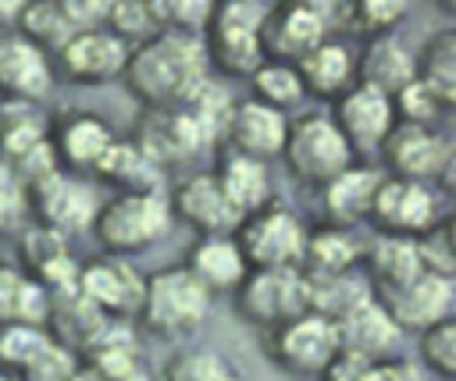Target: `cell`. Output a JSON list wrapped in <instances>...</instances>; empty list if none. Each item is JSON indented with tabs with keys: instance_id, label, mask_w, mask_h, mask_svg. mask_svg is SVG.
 <instances>
[{
	"instance_id": "cell-1",
	"label": "cell",
	"mask_w": 456,
	"mask_h": 381,
	"mask_svg": "<svg viewBox=\"0 0 456 381\" xmlns=\"http://www.w3.org/2000/svg\"><path fill=\"white\" fill-rule=\"evenodd\" d=\"M210 82V64L200 36L157 32L153 39L128 50L121 85L142 110L185 107Z\"/></svg>"
},
{
	"instance_id": "cell-2",
	"label": "cell",
	"mask_w": 456,
	"mask_h": 381,
	"mask_svg": "<svg viewBox=\"0 0 456 381\" xmlns=\"http://www.w3.org/2000/svg\"><path fill=\"white\" fill-rule=\"evenodd\" d=\"M214 306V296L182 267H157L142 278V299L135 310V324L153 338H189L200 331Z\"/></svg>"
},
{
	"instance_id": "cell-3",
	"label": "cell",
	"mask_w": 456,
	"mask_h": 381,
	"mask_svg": "<svg viewBox=\"0 0 456 381\" xmlns=\"http://www.w3.org/2000/svg\"><path fill=\"white\" fill-rule=\"evenodd\" d=\"M175 217L167 207V192H114L93 214V235L103 253L132 256L157 246L171 231Z\"/></svg>"
},
{
	"instance_id": "cell-4",
	"label": "cell",
	"mask_w": 456,
	"mask_h": 381,
	"mask_svg": "<svg viewBox=\"0 0 456 381\" xmlns=\"http://www.w3.org/2000/svg\"><path fill=\"white\" fill-rule=\"evenodd\" d=\"M264 14H267V4H256V0L214 4L203 32L207 64L228 78H249L267 61L260 43Z\"/></svg>"
},
{
	"instance_id": "cell-5",
	"label": "cell",
	"mask_w": 456,
	"mask_h": 381,
	"mask_svg": "<svg viewBox=\"0 0 456 381\" xmlns=\"http://www.w3.org/2000/svg\"><path fill=\"white\" fill-rule=\"evenodd\" d=\"M281 160L289 174L306 189H324L346 167L360 164L328 114H299L289 121Z\"/></svg>"
},
{
	"instance_id": "cell-6",
	"label": "cell",
	"mask_w": 456,
	"mask_h": 381,
	"mask_svg": "<svg viewBox=\"0 0 456 381\" xmlns=\"http://www.w3.org/2000/svg\"><path fill=\"white\" fill-rule=\"evenodd\" d=\"M381 164L392 178H406V182H428L435 185L442 196L452 192V142L442 128L435 125H410V121H395L392 132L381 142Z\"/></svg>"
},
{
	"instance_id": "cell-7",
	"label": "cell",
	"mask_w": 456,
	"mask_h": 381,
	"mask_svg": "<svg viewBox=\"0 0 456 381\" xmlns=\"http://www.w3.org/2000/svg\"><path fill=\"white\" fill-rule=\"evenodd\" d=\"M235 242H239L249 271L299 267L303 246H306V224L289 207L267 203V207H260L239 221Z\"/></svg>"
},
{
	"instance_id": "cell-8",
	"label": "cell",
	"mask_w": 456,
	"mask_h": 381,
	"mask_svg": "<svg viewBox=\"0 0 456 381\" xmlns=\"http://www.w3.org/2000/svg\"><path fill=\"white\" fill-rule=\"evenodd\" d=\"M264 353L267 360L292 377H321L331 360L342 353L335 324L321 313H299L271 331H264Z\"/></svg>"
},
{
	"instance_id": "cell-9",
	"label": "cell",
	"mask_w": 456,
	"mask_h": 381,
	"mask_svg": "<svg viewBox=\"0 0 456 381\" xmlns=\"http://www.w3.org/2000/svg\"><path fill=\"white\" fill-rule=\"evenodd\" d=\"M310 310V288L299 267L249 271L235 288V313L260 331H271Z\"/></svg>"
},
{
	"instance_id": "cell-10",
	"label": "cell",
	"mask_w": 456,
	"mask_h": 381,
	"mask_svg": "<svg viewBox=\"0 0 456 381\" xmlns=\"http://www.w3.org/2000/svg\"><path fill=\"white\" fill-rule=\"evenodd\" d=\"M338 7L331 4H267L260 43L267 61L299 64L314 46L331 39Z\"/></svg>"
},
{
	"instance_id": "cell-11",
	"label": "cell",
	"mask_w": 456,
	"mask_h": 381,
	"mask_svg": "<svg viewBox=\"0 0 456 381\" xmlns=\"http://www.w3.org/2000/svg\"><path fill=\"white\" fill-rule=\"evenodd\" d=\"M442 192L428 182H406V178H392L385 174L378 192H374V207H370V224L381 235H403V239H417L424 235L431 224H438L442 214Z\"/></svg>"
},
{
	"instance_id": "cell-12",
	"label": "cell",
	"mask_w": 456,
	"mask_h": 381,
	"mask_svg": "<svg viewBox=\"0 0 456 381\" xmlns=\"http://www.w3.org/2000/svg\"><path fill=\"white\" fill-rule=\"evenodd\" d=\"M75 288L86 303H93L107 320H132L142 299V274L128 256L100 253L78 263Z\"/></svg>"
},
{
	"instance_id": "cell-13",
	"label": "cell",
	"mask_w": 456,
	"mask_h": 381,
	"mask_svg": "<svg viewBox=\"0 0 456 381\" xmlns=\"http://www.w3.org/2000/svg\"><path fill=\"white\" fill-rule=\"evenodd\" d=\"M374 299L399 331L420 335L424 328L452 317V278L417 271L413 278H406L399 285L374 288Z\"/></svg>"
},
{
	"instance_id": "cell-14",
	"label": "cell",
	"mask_w": 456,
	"mask_h": 381,
	"mask_svg": "<svg viewBox=\"0 0 456 381\" xmlns=\"http://www.w3.org/2000/svg\"><path fill=\"white\" fill-rule=\"evenodd\" d=\"M114 139V128L93 110H61L46 125V146L53 153V164L78 178L96 171Z\"/></svg>"
},
{
	"instance_id": "cell-15",
	"label": "cell",
	"mask_w": 456,
	"mask_h": 381,
	"mask_svg": "<svg viewBox=\"0 0 456 381\" xmlns=\"http://www.w3.org/2000/svg\"><path fill=\"white\" fill-rule=\"evenodd\" d=\"M328 118L335 121V128L342 132V139L349 142L353 157H374L385 142V135L395 125V107L385 93L370 89V85H349L328 110Z\"/></svg>"
},
{
	"instance_id": "cell-16",
	"label": "cell",
	"mask_w": 456,
	"mask_h": 381,
	"mask_svg": "<svg viewBox=\"0 0 456 381\" xmlns=\"http://www.w3.org/2000/svg\"><path fill=\"white\" fill-rule=\"evenodd\" d=\"M160 171L189 164L203 146H210L200 132V125L182 107H160V110H139L132 135H128Z\"/></svg>"
},
{
	"instance_id": "cell-17",
	"label": "cell",
	"mask_w": 456,
	"mask_h": 381,
	"mask_svg": "<svg viewBox=\"0 0 456 381\" xmlns=\"http://www.w3.org/2000/svg\"><path fill=\"white\" fill-rule=\"evenodd\" d=\"M25 203H32L36 210V224L43 228H53L61 231L64 239L89 228L93 224V214H96V196L93 189L86 185V178L78 174H68V171H50L43 174L36 185L25 189Z\"/></svg>"
},
{
	"instance_id": "cell-18",
	"label": "cell",
	"mask_w": 456,
	"mask_h": 381,
	"mask_svg": "<svg viewBox=\"0 0 456 381\" xmlns=\"http://www.w3.org/2000/svg\"><path fill=\"white\" fill-rule=\"evenodd\" d=\"M53 57L14 28H0V100L43 103L53 93Z\"/></svg>"
},
{
	"instance_id": "cell-19",
	"label": "cell",
	"mask_w": 456,
	"mask_h": 381,
	"mask_svg": "<svg viewBox=\"0 0 456 381\" xmlns=\"http://www.w3.org/2000/svg\"><path fill=\"white\" fill-rule=\"evenodd\" d=\"M128 64V46L110 36L103 25L75 32L57 53H53V71H61L75 85H107L121 78Z\"/></svg>"
},
{
	"instance_id": "cell-20",
	"label": "cell",
	"mask_w": 456,
	"mask_h": 381,
	"mask_svg": "<svg viewBox=\"0 0 456 381\" xmlns=\"http://www.w3.org/2000/svg\"><path fill=\"white\" fill-rule=\"evenodd\" d=\"M167 207H171V217L189 224L196 235H235V228L242 221L210 171L185 174L167 192Z\"/></svg>"
},
{
	"instance_id": "cell-21",
	"label": "cell",
	"mask_w": 456,
	"mask_h": 381,
	"mask_svg": "<svg viewBox=\"0 0 456 381\" xmlns=\"http://www.w3.org/2000/svg\"><path fill=\"white\" fill-rule=\"evenodd\" d=\"M285 132H289V118L281 110L264 107L246 96V100H235L228 110V121L221 132V150L271 164L281 157Z\"/></svg>"
},
{
	"instance_id": "cell-22",
	"label": "cell",
	"mask_w": 456,
	"mask_h": 381,
	"mask_svg": "<svg viewBox=\"0 0 456 381\" xmlns=\"http://www.w3.org/2000/svg\"><path fill=\"white\" fill-rule=\"evenodd\" d=\"M182 267L217 299V296H235L242 278L249 274L246 256L235 242V235H196V242L185 249Z\"/></svg>"
},
{
	"instance_id": "cell-23",
	"label": "cell",
	"mask_w": 456,
	"mask_h": 381,
	"mask_svg": "<svg viewBox=\"0 0 456 381\" xmlns=\"http://www.w3.org/2000/svg\"><path fill=\"white\" fill-rule=\"evenodd\" d=\"M18 256H21V271L43 285L46 292H64V288H75V278H78V263L71 260L68 253V239L53 228H43V224H32L21 231V242H18Z\"/></svg>"
},
{
	"instance_id": "cell-24",
	"label": "cell",
	"mask_w": 456,
	"mask_h": 381,
	"mask_svg": "<svg viewBox=\"0 0 456 381\" xmlns=\"http://www.w3.org/2000/svg\"><path fill=\"white\" fill-rule=\"evenodd\" d=\"M385 171L370 167V164H353L346 167L338 178H331L321 189V203H324V224H338V228H360L370 217L374 207V192L381 185Z\"/></svg>"
},
{
	"instance_id": "cell-25",
	"label": "cell",
	"mask_w": 456,
	"mask_h": 381,
	"mask_svg": "<svg viewBox=\"0 0 456 381\" xmlns=\"http://www.w3.org/2000/svg\"><path fill=\"white\" fill-rule=\"evenodd\" d=\"M335 335H338V349L370 363L381 356H392L395 342H399V328L388 320V313L378 306V299H363L360 306H353L346 317L331 320Z\"/></svg>"
},
{
	"instance_id": "cell-26",
	"label": "cell",
	"mask_w": 456,
	"mask_h": 381,
	"mask_svg": "<svg viewBox=\"0 0 456 381\" xmlns=\"http://www.w3.org/2000/svg\"><path fill=\"white\" fill-rule=\"evenodd\" d=\"M413 78H417L413 50L395 36L367 39L363 50L356 53V82L385 93L388 100H395Z\"/></svg>"
},
{
	"instance_id": "cell-27",
	"label": "cell",
	"mask_w": 456,
	"mask_h": 381,
	"mask_svg": "<svg viewBox=\"0 0 456 381\" xmlns=\"http://www.w3.org/2000/svg\"><path fill=\"white\" fill-rule=\"evenodd\" d=\"M296 71L303 82V96L335 103L349 85H356V53L342 39H324L296 64Z\"/></svg>"
},
{
	"instance_id": "cell-28",
	"label": "cell",
	"mask_w": 456,
	"mask_h": 381,
	"mask_svg": "<svg viewBox=\"0 0 456 381\" xmlns=\"http://www.w3.org/2000/svg\"><path fill=\"white\" fill-rule=\"evenodd\" d=\"M221 185V192L228 196V203L235 207L239 217L274 203V192H271V171L264 160H253V157H242V153H228L221 150L214 171H210Z\"/></svg>"
},
{
	"instance_id": "cell-29",
	"label": "cell",
	"mask_w": 456,
	"mask_h": 381,
	"mask_svg": "<svg viewBox=\"0 0 456 381\" xmlns=\"http://www.w3.org/2000/svg\"><path fill=\"white\" fill-rule=\"evenodd\" d=\"M360 256H363V242L356 239L353 228L321 224V228H306V246H303L299 271L306 278L353 274L360 267Z\"/></svg>"
},
{
	"instance_id": "cell-30",
	"label": "cell",
	"mask_w": 456,
	"mask_h": 381,
	"mask_svg": "<svg viewBox=\"0 0 456 381\" xmlns=\"http://www.w3.org/2000/svg\"><path fill=\"white\" fill-rule=\"evenodd\" d=\"M82 360H86L82 370L93 381H146L139 345L128 331H121V320H110L96 335V342L82 353Z\"/></svg>"
},
{
	"instance_id": "cell-31",
	"label": "cell",
	"mask_w": 456,
	"mask_h": 381,
	"mask_svg": "<svg viewBox=\"0 0 456 381\" xmlns=\"http://www.w3.org/2000/svg\"><path fill=\"white\" fill-rule=\"evenodd\" d=\"M93 174L114 192H164V171L132 139H114Z\"/></svg>"
},
{
	"instance_id": "cell-32",
	"label": "cell",
	"mask_w": 456,
	"mask_h": 381,
	"mask_svg": "<svg viewBox=\"0 0 456 381\" xmlns=\"http://www.w3.org/2000/svg\"><path fill=\"white\" fill-rule=\"evenodd\" d=\"M360 263H367V285H370V292H374V288L399 285V281H406V278H413V274L420 271L413 239L381 235V231L370 235V242L363 246Z\"/></svg>"
},
{
	"instance_id": "cell-33",
	"label": "cell",
	"mask_w": 456,
	"mask_h": 381,
	"mask_svg": "<svg viewBox=\"0 0 456 381\" xmlns=\"http://www.w3.org/2000/svg\"><path fill=\"white\" fill-rule=\"evenodd\" d=\"M50 292L36 285L21 267L0 263V328L7 324H46Z\"/></svg>"
},
{
	"instance_id": "cell-34",
	"label": "cell",
	"mask_w": 456,
	"mask_h": 381,
	"mask_svg": "<svg viewBox=\"0 0 456 381\" xmlns=\"http://www.w3.org/2000/svg\"><path fill=\"white\" fill-rule=\"evenodd\" d=\"M14 32H21L28 43H36L43 53H57L78 28L71 21L68 0H43V4H21L18 18L11 25Z\"/></svg>"
},
{
	"instance_id": "cell-35",
	"label": "cell",
	"mask_w": 456,
	"mask_h": 381,
	"mask_svg": "<svg viewBox=\"0 0 456 381\" xmlns=\"http://www.w3.org/2000/svg\"><path fill=\"white\" fill-rule=\"evenodd\" d=\"M417 82H424L449 107L456 103V28H438L428 36L420 53H413Z\"/></svg>"
},
{
	"instance_id": "cell-36",
	"label": "cell",
	"mask_w": 456,
	"mask_h": 381,
	"mask_svg": "<svg viewBox=\"0 0 456 381\" xmlns=\"http://www.w3.org/2000/svg\"><path fill=\"white\" fill-rule=\"evenodd\" d=\"M39 142H46V121L39 118V110L32 103L0 100V157L18 160Z\"/></svg>"
},
{
	"instance_id": "cell-37",
	"label": "cell",
	"mask_w": 456,
	"mask_h": 381,
	"mask_svg": "<svg viewBox=\"0 0 456 381\" xmlns=\"http://www.w3.org/2000/svg\"><path fill=\"white\" fill-rule=\"evenodd\" d=\"M164 381H246V377L217 349L182 345L164 360Z\"/></svg>"
},
{
	"instance_id": "cell-38",
	"label": "cell",
	"mask_w": 456,
	"mask_h": 381,
	"mask_svg": "<svg viewBox=\"0 0 456 381\" xmlns=\"http://www.w3.org/2000/svg\"><path fill=\"white\" fill-rule=\"evenodd\" d=\"M249 100L274 107V110H292L303 100V82L296 64H281V61H264L249 78Z\"/></svg>"
},
{
	"instance_id": "cell-39",
	"label": "cell",
	"mask_w": 456,
	"mask_h": 381,
	"mask_svg": "<svg viewBox=\"0 0 456 381\" xmlns=\"http://www.w3.org/2000/svg\"><path fill=\"white\" fill-rule=\"evenodd\" d=\"M11 374H18L21 381H75L78 360H75L71 349H64V345L46 331V338H43Z\"/></svg>"
},
{
	"instance_id": "cell-40",
	"label": "cell",
	"mask_w": 456,
	"mask_h": 381,
	"mask_svg": "<svg viewBox=\"0 0 456 381\" xmlns=\"http://www.w3.org/2000/svg\"><path fill=\"white\" fill-rule=\"evenodd\" d=\"M406 11H410L406 0H356L342 7V21L349 25V32L363 39H378V36H392V28L406 18Z\"/></svg>"
},
{
	"instance_id": "cell-41",
	"label": "cell",
	"mask_w": 456,
	"mask_h": 381,
	"mask_svg": "<svg viewBox=\"0 0 456 381\" xmlns=\"http://www.w3.org/2000/svg\"><path fill=\"white\" fill-rule=\"evenodd\" d=\"M103 28L110 36H118L128 50L139 46V43H146V39H153L160 32L157 28V18L150 11V0H114V4H107Z\"/></svg>"
},
{
	"instance_id": "cell-42",
	"label": "cell",
	"mask_w": 456,
	"mask_h": 381,
	"mask_svg": "<svg viewBox=\"0 0 456 381\" xmlns=\"http://www.w3.org/2000/svg\"><path fill=\"white\" fill-rule=\"evenodd\" d=\"M150 11L160 32H182V36L203 39L214 4L210 0H150Z\"/></svg>"
},
{
	"instance_id": "cell-43",
	"label": "cell",
	"mask_w": 456,
	"mask_h": 381,
	"mask_svg": "<svg viewBox=\"0 0 456 381\" xmlns=\"http://www.w3.org/2000/svg\"><path fill=\"white\" fill-rule=\"evenodd\" d=\"M417 249V263L428 274L438 278H452L456 274V246H452V217H442L438 224H431L424 235L413 239Z\"/></svg>"
},
{
	"instance_id": "cell-44",
	"label": "cell",
	"mask_w": 456,
	"mask_h": 381,
	"mask_svg": "<svg viewBox=\"0 0 456 381\" xmlns=\"http://www.w3.org/2000/svg\"><path fill=\"white\" fill-rule=\"evenodd\" d=\"M417 349H420V360L431 374H438L442 381L456 377V320L452 317L424 328Z\"/></svg>"
},
{
	"instance_id": "cell-45",
	"label": "cell",
	"mask_w": 456,
	"mask_h": 381,
	"mask_svg": "<svg viewBox=\"0 0 456 381\" xmlns=\"http://www.w3.org/2000/svg\"><path fill=\"white\" fill-rule=\"evenodd\" d=\"M392 107H395V121H410V125H435L438 128V121L452 110L445 100H438L424 82H410L395 100H392Z\"/></svg>"
},
{
	"instance_id": "cell-46",
	"label": "cell",
	"mask_w": 456,
	"mask_h": 381,
	"mask_svg": "<svg viewBox=\"0 0 456 381\" xmlns=\"http://www.w3.org/2000/svg\"><path fill=\"white\" fill-rule=\"evenodd\" d=\"M360 381H428L424 370H417L410 360L403 356H381V360H370L360 374Z\"/></svg>"
},
{
	"instance_id": "cell-47",
	"label": "cell",
	"mask_w": 456,
	"mask_h": 381,
	"mask_svg": "<svg viewBox=\"0 0 456 381\" xmlns=\"http://www.w3.org/2000/svg\"><path fill=\"white\" fill-rule=\"evenodd\" d=\"M0 381H21L18 374H11V370H0Z\"/></svg>"
},
{
	"instance_id": "cell-48",
	"label": "cell",
	"mask_w": 456,
	"mask_h": 381,
	"mask_svg": "<svg viewBox=\"0 0 456 381\" xmlns=\"http://www.w3.org/2000/svg\"><path fill=\"white\" fill-rule=\"evenodd\" d=\"M75 381H93V377H89L86 370H78V374H75Z\"/></svg>"
}]
</instances>
